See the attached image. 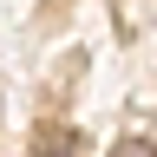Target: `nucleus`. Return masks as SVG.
I'll list each match as a JSON object with an SVG mask.
<instances>
[{
    "label": "nucleus",
    "instance_id": "nucleus-1",
    "mask_svg": "<svg viewBox=\"0 0 157 157\" xmlns=\"http://www.w3.org/2000/svg\"><path fill=\"white\" fill-rule=\"evenodd\" d=\"M111 157H157V151H151V144H118Z\"/></svg>",
    "mask_w": 157,
    "mask_h": 157
}]
</instances>
